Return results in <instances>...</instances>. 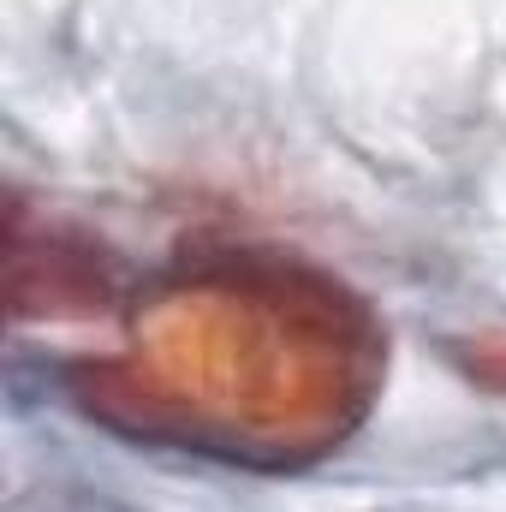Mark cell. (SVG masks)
Returning a JSON list of instances; mask_svg holds the SVG:
<instances>
[{
  "label": "cell",
  "mask_w": 506,
  "mask_h": 512,
  "mask_svg": "<svg viewBox=\"0 0 506 512\" xmlns=\"http://www.w3.org/2000/svg\"><path fill=\"white\" fill-rule=\"evenodd\" d=\"M387 370L364 298L274 251H203L137 310L120 358L78 370V399L155 441L298 465L340 447Z\"/></svg>",
  "instance_id": "cell-1"
},
{
  "label": "cell",
  "mask_w": 506,
  "mask_h": 512,
  "mask_svg": "<svg viewBox=\"0 0 506 512\" xmlns=\"http://www.w3.org/2000/svg\"><path fill=\"white\" fill-rule=\"evenodd\" d=\"M465 364H471V376L483 387H495L506 393V334H489V340H471L465 346Z\"/></svg>",
  "instance_id": "cell-2"
}]
</instances>
